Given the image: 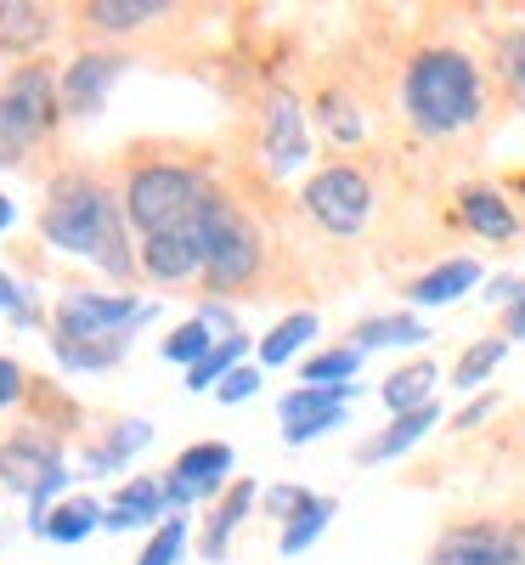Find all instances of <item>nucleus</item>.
Instances as JSON below:
<instances>
[{"label": "nucleus", "instance_id": "nucleus-2", "mask_svg": "<svg viewBox=\"0 0 525 565\" xmlns=\"http://www.w3.org/2000/svg\"><path fill=\"white\" fill-rule=\"evenodd\" d=\"M401 108L424 136H458L486 114V90H481V68L452 45H429L407 63L401 79Z\"/></svg>", "mask_w": 525, "mask_h": 565}, {"label": "nucleus", "instance_id": "nucleus-16", "mask_svg": "<svg viewBox=\"0 0 525 565\" xmlns=\"http://www.w3.org/2000/svg\"><path fill=\"white\" fill-rule=\"evenodd\" d=\"M130 351L125 334H108V340H90V334H63V328H52V356L63 373H108L119 367Z\"/></svg>", "mask_w": 525, "mask_h": 565}, {"label": "nucleus", "instance_id": "nucleus-42", "mask_svg": "<svg viewBox=\"0 0 525 565\" xmlns=\"http://www.w3.org/2000/svg\"><path fill=\"white\" fill-rule=\"evenodd\" d=\"M12 221H18V204H12V199H7V193H0V232H7V226H12Z\"/></svg>", "mask_w": 525, "mask_h": 565}, {"label": "nucleus", "instance_id": "nucleus-27", "mask_svg": "<svg viewBox=\"0 0 525 565\" xmlns=\"http://www.w3.org/2000/svg\"><path fill=\"white\" fill-rule=\"evenodd\" d=\"M418 340H429V328H424L418 317H407V311H396V317H367V322L356 328V351H362V356L378 351V345H418Z\"/></svg>", "mask_w": 525, "mask_h": 565}, {"label": "nucleus", "instance_id": "nucleus-6", "mask_svg": "<svg viewBox=\"0 0 525 565\" xmlns=\"http://www.w3.org/2000/svg\"><path fill=\"white\" fill-rule=\"evenodd\" d=\"M159 306L153 300H136V295H97V289H63L52 328L63 334H90V340H108V334H136L141 322H153Z\"/></svg>", "mask_w": 525, "mask_h": 565}, {"label": "nucleus", "instance_id": "nucleus-3", "mask_svg": "<svg viewBox=\"0 0 525 565\" xmlns=\"http://www.w3.org/2000/svg\"><path fill=\"white\" fill-rule=\"evenodd\" d=\"M210 199H215V186L193 164H141V170L125 175V215L141 238L193 226Z\"/></svg>", "mask_w": 525, "mask_h": 565}, {"label": "nucleus", "instance_id": "nucleus-21", "mask_svg": "<svg viewBox=\"0 0 525 565\" xmlns=\"http://www.w3.org/2000/svg\"><path fill=\"white\" fill-rule=\"evenodd\" d=\"M103 521H108V503H97L90 492H74V498H63L52 514H45L40 537H45V543H85Z\"/></svg>", "mask_w": 525, "mask_h": 565}, {"label": "nucleus", "instance_id": "nucleus-23", "mask_svg": "<svg viewBox=\"0 0 525 565\" xmlns=\"http://www.w3.org/2000/svg\"><path fill=\"white\" fill-rule=\"evenodd\" d=\"M458 210H463V221H469L474 232H481V238H492V244H503V238H514V232H519V221H514L508 199H503V193H492V186H463Z\"/></svg>", "mask_w": 525, "mask_h": 565}, {"label": "nucleus", "instance_id": "nucleus-1", "mask_svg": "<svg viewBox=\"0 0 525 565\" xmlns=\"http://www.w3.org/2000/svg\"><path fill=\"white\" fill-rule=\"evenodd\" d=\"M125 221H130L125 204L90 175H57L52 186H45V210H40L45 244L74 255V260L103 266L119 282L136 277V249H130Z\"/></svg>", "mask_w": 525, "mask_h": 565}, {"label": "nucleus", "instance_id": "nucleus-33", "mask_svg": "<svg viewBox=\"0 0 525 565\" xmlns=\"http://www.w3.org/2000/svg\"><path fill=\"white\" fill-rule=\"evenodd\" d=\"M328 521H333V498H317V503H311L306 514H294V521L282 526L277 548L289 554V559H294V554H306V548H311V543H317V537L328 532Z\"/></svg>", "mask_w": 525, "mask_h": 565}, {"label": "nucleus", "instance_id": "nucleus-18", "mask_svg": "<svg viewBox=\"0 0 525 565\" xmlns=\"http://www.w3.org/2000/svg\"><path fill=\"white\" fill-rule=\"evenodd\" d=\"M57 34V12L34 0H0V52H40Z\"/></svg>", "mask_w": 525, "mask_h": 565}, {"label": "nucleus", "instance_id": "nucleus-13", "mask_svg": "<svg viewBox=\"0 0 525 565\" xmlns=\"http://www.w3.org/2000/svg\"><path fill=\"white\" fill-rule=\"evenodd\" d=\"M141 271L153 282H186L204 277V249H199V226H175L159 238H141Z\"/></svg>", "mask_w": 525, "mask_h": 565}, {"label": "nucleus", "instance_id": "nucleus-11", "mask_svg": "<svg viewBox=\"0 0 525 565\" xmlns=\"http://www.w3.org/2000/svg\"><path fill=\"white\" fill-rule=\"evenodd\" d=\"M125 68H130L125 52H79V57L57 74V103H63V114H74V119L103 114V108H108V90H114V79H119Z\"/></svg>", "mask_w": 525, "mask_h": 565}, {"label": "nucleus", "instance_id": "nucleus-37", "mask_svg": "<svg viewBox=\"0 0 525 565\" xmlns=\"http://www.w3.org/2000/svg\"><path fill=\"white\" fill-rule=\"evenodd\" d=\"M311 503H317V492H306V487H271V492H266V509L277 514L282 526H289L294 514H306Z\"/></svg>", "mask_w": 525, "mask_h": 565}, {"label": "nucleus", "instance_id": "nucleus-31", "mask_svg": "<svg viewBox=\"0 0 525 565\" xmlns=\"http://www.w3.org/2000/svg\"><path fill=\"white\" fill-rule=\"evenodd\" d=\"M186 543H193V526H186V514H170L164 526H153V532H148V543H141L136 565H181Z\"/></svg>", "mask_w": 525, "mask_h": 565}, {"label": "nucleus", "instance_id": "nucleus-38", "mask_svg": "<svg viewBox=\"0 0 525 565\" xmlns=\"http://www.w3.org/2000/svg\"><path fill=\"white\" fill-rule=\"evenodd\" d=\"M255 391H260V367H249V362H244V367H232V373H226L215 396H221V402H249Z\"/></svg>", "mask_w": 525, "mask_h": 565}, {"label": "nucleus", "instance_id": "nucleus-7", "mask_svg": "<svg viewBox=\"0 0 525 565\" xmlns=\"http://www.w3.org/2000/svg\"><path fill=\"white\" fill-rule=\"evenodd\" d=\"M300 199H306V215H311L317 226H328L333 238H356V232L367 226V215H373V186H367V175L351 170V164L317 170V175L306 181Z\"/></svg>", "mask_w": 525, "mask_h": 565}, {"label": "nucleus", "instance_id": "nucleus-29", "mask_svg": "<svg viewBox=\"0 0 525 565\" xmlns=\"http://www.w3.org/2000/svg\"><path fill=\"white\" fill-rule=\"evenodd\" d=\"M244 356H249V340H244V334L221 340L193 373H186V391H221V380H226L232 367H244Z\"/></svg>", "mask_w": 525, "mask_h": 565}, {"label": "nucleus", "instance_id": "nucleus-20", "mask_svg": "<svg viewBox=\"0 0 525 565\" xmlns=\"http://www.w3.org/2000/svg\"><path fill=\"white\" fill-rule=\"evenodd\" d=\"M436 418H441V407H436V402L418 407V413H401V418H390V424H385V430H378L373 441H362V447H356V458H362V463L401 458L407 447H418V441L429 436V424H436Z\"/></svg>", "mask_w": 525, "mask_h": 565}, {"label": "nucleus", "instance_id": "nucleus-5", "mask_svg": "<svg viewBox=\"0 0 525 565\" xmlns=\"http://www.w3.org/2000/svg\"><path fill=\"white\" fill-rule=\"evenodd\" d=\"M57 74L45 63H23L0 79V164H18L34 141L52 130L57 114Z\"/></svg>", "mask_w": 525, "mask_h": 565}, {"label": "nucleus", "instance_id": "nucleus-22", "mask_svg": "<svg viewBox=\"0 0 525 565\" xmlns=\"http://www.w3.org/2000/svg\"><path fill=\"white\" fill-rule=\"evenodd\" d=\"M474 282H481V266H474L469 255H458V260H441L436 271L413 277L407 300H413V306H447V300H458L463 289H474Z\"/></svg>", "mask_w": 525, "mask_h": 565}, {"label": "nucleus", "instance_id": "nucleus-24", "mask_svg": "<svg viewBox=\"0 0 525 565\" xmlns=\"http://www.w3.org/2000/svg\"><path fill=\"white\" fill-rule=\"evenodd\" d=\"M170 7L164 0H90L85 23L103 29V34H130V29H148L153 18H164Z\"/></svg>", "mask_w": 525, "mask_h": 565}, {"label": "nucleus", "instance_id": "nucleus-8", "mask_svg": "<svg viewBox=\"0 0 525 565\" xmlns=\"http://www.w3.org/2000/svg\"><path fill=\"white\" fill-rule=\"evenodd\" d=\"M429 565H525V532L503 521H469L441 532Z\"/></svg>", "mask_w": 525, "mask_h": 565}, {"label": "nucleus", "instance_id": "nucleus-4", "mask_svg": "<svg viewBox=\"0 0 525 565\" xmlns=\"http://www.w3.org/2000/svg\"><path fill=\"white\" fill-rule=\"evenodd\" d=\"M199 249H204V282L215 295L226 289H244V282L260 271V232L249 226V215L237 210L232 199H210L199 210Z\"/></svg>", "mask_w": 525, "mask_h": 565}, {"label": "nucleus", "instance_id": "nucleus-17", "mask_svg": "<svg viewBox=\"0 0 525 565\" xmlns=\"http://www.w3.org/2000/svg\"><path fill=\"white\" fill-rule=\"evenodd\" d=\"M260 503V487L255 481H232L226 487V498L215 503V514L204 521V537H199V554L204 559H226V548H232V532L249 521V509Z\"/></svg>", "mask_w": 525, "mask_h": 565}, {"label": "nucleus", "instance_id": "nucleus-34", "mask_svg": "<svg viewBox=\"0 0 525 565\" xmlns=\"http://www.w3.org/2000/svg\"><path fill=\"white\" fill-rule=\"evenodd\" d=\"M497 68H503V79L514 90V103L525 108V29H508L497 40Z\"/></svg>", "mask_w": 525, "mask_h": 565}, {"label": "nucleus", "instance_id": "nucleus-19", "mask_svg": "<svg viewBox=\"0 0 525 565\" xmlns=\"http://www.w3.org/2000/svg\"><path fill=\"white\" fill-rule=\"evenodd\" d=\"M148 441H153V424L148 418H119V424H108V436L90 441L85 469H90V476H114V469H125Z\"/></svg>", "mask_w": 525, "mask_h": 565}, {"label": "nucleus", "instance_id": "nucleus-26", "mask_svg": "<svg viewBox=\"0 0 525 565\" xmlns=\"http://www.w3.org/2000/svg\"><path fill=\"white\" fill-rule=\"evenodd\" d=\"M317 340V311H289V317H282L277 328H271V334L255 345L260 351V362L266 367H282V362H289L300 345H311Z\"/></svg>", "mask_w": 525, "mask_h": 565}, {"label": "nucleus", "instance_id": "nucleus-36", "mask_svg": "<svg viewBox=\"0 0 525 565\" xmlns=\"http://www.w3.org/2000/svg\"><path fill=\"white\" fill-rule=\"evenodd\" d=\"M0 311H7L18 328H34V295L23 289L12 271H0Z\"/></svg>", "mask_w": 525, "mask_h": 565}, {"label": "nucleus", "instance_id": "nucleus-14", "mask_svg": "<svg viewBox=\"0 0 525 565\" xmlns=\"http://www.w3.org/2000/svg\"><path fill=\"white\" fill-rule=\"evenodd\" d=\"M63 458H57V447L45 441V436H34V430H18L7 447H0V487H12V492H23V498H34L40 492V481L52 476Z\"/></svg>", "mask_w": 525, "mask_h": 565}, {"label": "nucleus", "instance_id": "nucleus-39", "mask_svg": "<svg viewBox=\"0 0 525 565\" xmlns=\"http://www.w3.org/2000/svg\"><path fill=\"white\" fill-rule=\"evenodd\" d=\"M29 391V373L12 362V356H0V407H18Z\"/></svg>", "mask_w": 525, "mask_h": 565}, {"label": "nucleus", "instance_id": "nucleus-41", "mask_svg": "<svg viewBox=\"0 0 525 565\" xmlns=\"http://www.w3.org/2000/svg\"><path fill=\"white\" fill-rule=\"evenodd\" d=\"M508 340H525V300L508 306Z\"/></svg>", "mask_w": 525, "mask_h": 565}, {"label": "nucleus", "instance_id": "nucleus-9", "mask_svg": "<svg viewBox=\"0 0 525 565\" xmlns=\"http://www.w3.org/2000/svg\"><path fill=\"white\" fill-rule=\"evenodd\" d=\"M232 463H237V452H232L226 441L181 447V452H175V463L164 469V498H170V514H181V509H193L199 498L221 492V487H226V476H232Z\"/></svg>", "mask_w": 525, "mask_h": 565}, {"label": "nucleus", "instance_id": "nucleus-40", "mask_svg": "<svg viewBox=\"0 0 525 565\" xmlns=\"http://www.w3.org/2000/svg\"><path fill=\"white\" fill-rule=\"evenodd\" d=\"M497 413V396H481V402H469L463 413H458V430H474V424H481V418H492Z\"/></svg>", "mask_w": 525, "mask_h": 565}, {"label": "nucleus", "instance_id": "nucleus-12", "mask_svg": "<svg viewBox=\"0 0 525 565\" xmlns=\"http://www.w3.org/2000/svg\"><path fill=\"white\" fill-rule=\"evenodd\" d=\"M266 170L271 175H294L311 159V136H306V114L289 90H271L266 97Z\"/></svg>", "mask_w": 525, "mask_h": 565}, {"label": "nucleus", "instance_id": "nucleus-25", "mask_svg": "<svg viewBox=\"0 0 525 565\" xmlns=\"http://www.w3.org/2000/svg\"><path fill=\"white\" fill-rule=\"evenodd\" d=\"M429 391H436V362H413V367H396L378 396H385V407L401 418V413L429 407Z\"/></svg>", "mask_w": 525, "mask_h": 565}, {"label": "nucleus", "instance_id": "nucleus-15", "mask_svg": "<svg viewBox=\"0 0 525 565\" xmlns=\"http://www.w3.org/2000/svg\"><path fill=\"white\" fill-rule=\"evenodd\" d=\"M170 521V498H164V481H153V476H136V481H125L119 492H114V503H108V532H136V526H164Z\"/></svg>", "mask_w": 525, "mask_h": 565}, {"label": "nucleus", "instance_id": "nucleus-32", "mask_svg": "<svg viewBox=\"0 0 525 565\" xmlns=\"http://www.w3.org/2000/svg\"><path fill=\"white\" fill-rule=\"evenodd\" d=\"M356 367H362V351H356V345H328V351H317V356L300 367V380H306V385H351Z\"/></svg>", "mask_w": 525, "mask_h": 565}, {"label": "nucleus", "instance_id": "nucleus-30", "mask_svg": "<svg viewBox=\"0 0 525 565\" xmlns=\"http://www.w3.org/2000/svg\"><path fill=\"white\" fill-rule=\"evenodd\" d=\"M503 356H508V340H474V345L458 356V367H452V385H458V391H481L492 373H497Z\"/></svg>", "mask_w": 525, "mask_h": 565}, {"label": "nucleus", "instance_id": "nucleus-10", "mask_svg": "<svg viewBox=\"0 0 525 565\" xmlns=\"http://www.w3.org/2000/svg\"><path fill=\"white\" fill-rule=\"evenodd\" d=\"M351 396H356V385H300V391H289V396L277 402V413H282V441L306 447V441H317V436H328V430H340Z\"/></svg>", "mask_w": 525, "mask_h": 565}, {"label": "nucleus", "instance_id": "nucleus-35", "mask_svg": "<svg viewBox=\"0 0 525 565\" xmlns=\"http://www.w3.org/2000/svg\"><path fill=\"white\" fill-rule=\"evenodd\" d=\"M317 119L328 125V136H333V141H356V136H362V114L340 97V90H328V97L317 103Z\"/></svg>", "mask_w": 525, "mask_h": 565}, {"label": "nucleus", "instance_id": "nucleus-28", "mask_svg": "<svg viewBox=\"0 0 525 565\" xmlns=\"http://www.w3.org/2000/svg\"><path fill=\"white\" fill-rule=\"evenodd\" d=\"M215 345H221V340L210 334V322H204V317H193V322L170 328V334H164V345H159V356H164V362H181L186 373H193V367H199V362H204Z\"/></svg>", "mask_w": 525, "mask_h": 565}]
</instances>
